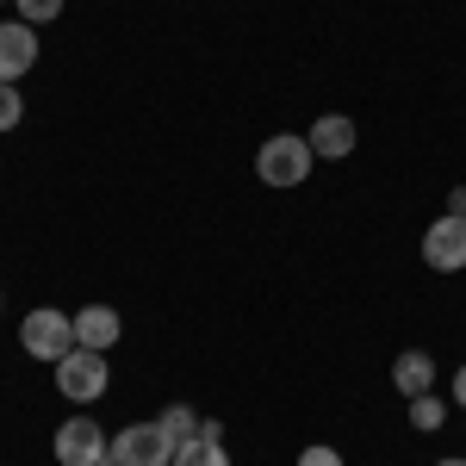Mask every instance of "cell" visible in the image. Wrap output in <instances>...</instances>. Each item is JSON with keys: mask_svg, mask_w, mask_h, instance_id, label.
<instances>
[{"mask_svg": "<svg viewBox=\"0 0 466 466\" xmlns=\"http://www.w3.org/2000/svg\"><path fill=\"white\" fill-rule=\"evenodd\" d=\"M19 118H25V94H19V81H0V131H19Z\"/></svg>", "mask_w": 466, "mask_h": 466, "instance_id": "14", "label": "cell"}, {"mask_svg": "<svg viewBox=\"0 0 466 466\" xmlns=\"http://www.w3.org/2000/svg\"><path fill=\"white\" fill-rule=\"evenodd\" d=\"M50 448H56V461H63V466H100L112 454V435L100 430L87 410H81V417H69V423L56 430V441H50Z\"/></svg>", "mask_w": 466, "mask_h": 466, "instance_id": "5", "label": "cell"}, {"mask_svg": "<svg viewBox=\"0 0 466 466\" xmlns=\"http://www.w3.org/2000/svg\"><path fill=\"white\" fill-rule=\"evenodd\" d=\"M0 6H13V0H0Z\"/></svg>", "mask_w": 466, "mask_h": 466, "instance_id": "21", "label": "cell"}, {"mask_svg": "<svg viewBox=\"0 0 466 466\" xmlns=\"http://www.w3.org/2000/svg\"><path fill=\"white\" fill-rule=\"evenodd\" d=\"M100 466H118V461H112V454H106V461H100Z\"/></svg>", "mask_w": 466, "mask_h": 466, "instance_id": "20", "label": "cell"}, {"mask_svg": "<svg viewBox=\"0 0 466 466\" xmlns=\"http://www.w3.org/2000/svg\"><path fill=\"white\" fill-rule=\"evenodd\" d=\"M56 392L69 398V404H100V392H106V355L69 349V355L56 360Z\"/></svg>", "mask_w": 466, "mask_h": 466, "instance_id": "4", "label": "cell"}, {"mask_svg": "<svg viewBox=\"0 0 466 466\" xmlns=\"http://www.w3.org/2000/svg\"><path fill=\"white\" fill-rule=\"evenodd\" d=\"M37 25L25 19H0V81H25L37 69Z\"/></svg>", "mask_w": 466, "mask_h": 466, "instance_id": "7", "label": "cell"}, {"mask_svg": "<svg viewBox=\"0 0 466 466\" xmlns=\"http://www.w3.org/2000/svg\"><path fill=\"white\" fill-rule=\"evenodd\" d=\"M392 386L404 398H417V392H435V360L423 355V349H404V355L392 360Z\"/></svg>", "mask_w": 466, "mask_h": 466, "instance_id": "11", "label": "cell"}, {"mask_svg": "<svg viewBox=\"0 0 466 466\" xmlns=\"http://www.w3.org/2000/svg\"><path fill=\"white\" fill-rule=\"evenodd\" d=\"M305 144H311V156H323V162H342V156H355L360 131H355V118H349V112H323L318 125L305 131Z\"/></svg>", "mask_w": 466, "mask_h": 466, "instance_id": "9", "label": "cell"}, {"mask_svg": "<svg viewBox=\"0 0 466 466\" xmlns=\"http://www.w3.org/2000/svg\"><path fill=\"white\" fill-rule=\"evenodd\" d=\"M404 404H410V430L435 435L441 423H448V398H435V392H417V398H404Z\"/></svg>", "mask_w": 466, "mask_h": 466, "instance_id": "12", "label": "cell"}, {"mask_svg": "<svg viewBox=\"0 0 466 466\" xmlns=\"http://www.w3.org/2000/svg\"><path fill=\"white\" fill-rule=\"evenodd\" d=\"M299 466H342V454H336V448H305V454H299Z\"/></svg>", "mask_w": 466, "mask_h": 466, "instance_id": "16", "label": "cell"}, {"mask_svg": "<svg viewBox=\"0 0 466 466\" xmlns=\"http://www.w3.org/2000/svg\"><path fill=\"white\" fill-rule=\"evenodd\" d=\"M162 430L175 435V441H193V435H199V410H193V404H168V410H162Z\"/></svg>", "mask_w": 466, "mask_h": 466, "instance_id": "13", "label": "cell"}, {"mask_svg": "<svg viewBox=\"0 0 466 466\" xmlns=\"http://www.w3.org/2000/svg\"><path fill=\"white\" fill-rule=\"evenodd\" d=\"M448 218H466V187H454V193H448Z\"/></svg>", "mask_w": 466, "mask_h": 466, "instance_id": "17", "label": "cell"}, {"mask_svg": "<svg viewBox=\"0 0 466 466\" xmlns=\"http://www.w3.org/2000/svg\"><path fill=\"white\" fill-rule=\"evenodd\" d=\"M19 349L32 360H56L75 349V318L69 311H56V305H37V311H25V323H19Z\"/></svg>", "mask_w": 466, "mask_h": 466, "instance_id": "2", "label": "cell"}, {"mask_svg": "<svg viewBox=\"0 0 466 466\" xmlns=\"http://www.w3.org/2000/svg\"><path fill=\"white\" fill-rule=\"evenodd\" d=\"M423 261H430L435 274H466V218H435L430 230H423Z\"/></svg>", "mask_w": 466, "mask_h": 466, "instance_id": "6", "label": "cell"}, {"mask_svg": "<svg viewBox=\"0 0 466 466\" xmlns=\"http://www.w3.org/2000/svg\"><path fill=\"white\" fill-rule=\"evenodd\" d=\"M435 466H466V454H448V461H435Z\"/></svg>", "mask_w": 466, "mask_h": 466, "instance_id": "19", "label": "cell"}, {"mask_svg": "<svg viewBox=\"0 0 466 466\" xmlns=\"http://www.w3.org/2000/svg\"><path fill=\"white\" fill-rule=\"evenodd\" d=\"M125 336V318L112 305H81L75 311V349H94V355H112Z\"/></svg>", "mask_w": 466, "mask_h": 466, "instance_id": "8", "label": "cell"}, {"mask_svg": "<svg viewBox=\"0 0 466 466\" xmlns=\"http://www.w3.org/2000/svg\"><path fill=\"white\" fill-rule=\"evenodd\" d=\"M311 144L299 137V131H274L268 144L255 149V175H261V187H305V175H311Z\"/></svg>", "mask_w": 466, "mask_h": 466, "instance_id": "1", "label": "cell"}, {"mask_svg": "<svg viewBox=\"0 0 466 466\" xmlns=\"http://www.w3.org/2000/svg\"><path fill=\"white\" fill-rule=\"evenodd\" d=\"M63 6H69V0H13V13H19L25 25H50Z\"/></svg>", "mask_w": 466, "mask_h": 466, "instance_id": "15", "label": "cell"}, {"mask_svg": "<svg viewBox=\"0 0 466 466\" xmlns=\"http://www.w3.org/2000/svg\"><path fill=\"white\" fill-rule=\"evenodd\" d=\"M454 404H461V410H466V367H461V373H454Z\"/></svg>", "mask_w": 466, "mask_h": 466, "instance_id": "18", "label": "cell"}, {"mask_svg": "<svg viewBox=\"0 0 466 466\" xmlns=\"http://www.w3.org/2000/svg\"><path fill=\"white\" fill-rule=\"evenodd\" d=\"M175 435L162 430V417H149V423H125V430L112 435V461L118 466H175Z\"/></svg>", "mask_w": 466, "mask_h": 466, "instance_id": "3", "label": "cell"}, {"mask_svg": "<svg viewBox=\"0 0 466 466\" xmlns=\"http://www.w3.org/2000/svg\"><path fill=\"white\" fill-rule=\"evenodd\" d=\"M175 466H230V454H224V430H218V423H199V435L175 448Z\"/></svg>", "mask_w": 466, "mask_h": 466, "instance_id": "10", "label": "cell"}]
</instances>
